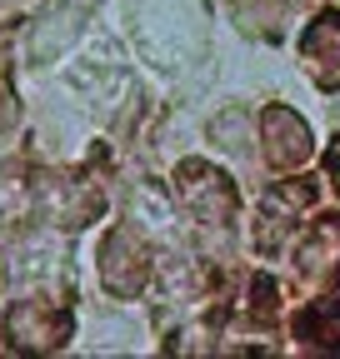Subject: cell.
Wrapping results in <instances>:
<instances>
[{"instance_id":"6da1fadb","label":"cell","mask_w":340,"mask_h":359,"mask_svg":"<svg viewBox=\"0 0 340 359\" xmlns=\"http://www.w3.org/2000/svg\"><path fill=\"white\" fill-rule=\"evenodd\" d=\"M330 165H335V170H340V150H335V155H330Z\"/></svg>"}]
</instances>
